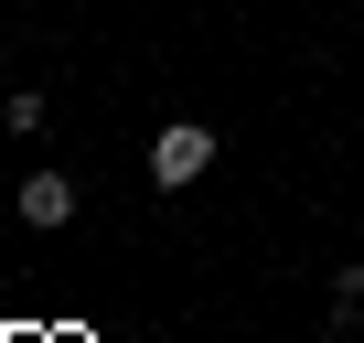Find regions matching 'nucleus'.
Wrapping results in <instances>:
<instances>
[{
    "label": "nucleus",
    "instance_id": "obj_1",
    "mask_svg": "<svg viewBox=\"0 0 364 343\" xmlns=\"http://www.w3.org/2000/svg\"><path fill=\"white\" fill-rule=\"evenodd\" d=\"M204 161H215V129L182 118V129H161V139H150V183H161V194H182V183H204Z\"/></svg>",
    "mask_w": 364,
    "mask_h": 343
},
{
    "label": "nucleus",
    "instance_id": "obj_2",
    "mask_svg": "<svg viewBox=\"0 0 364 343\" xmlns=\"http://www.w3.org/2000/svg\"><path fill=\"white\" fill-rule=\"evenodd\" d=\"M22 226H75V183L65 172H33L22 183Z\"/></svg>",
    "mask_w": 364,
    "mask_h": 343
},
{
    "label": "nucleus",
    "instance_id": "obj_3",
    "mask_svg": "<svg viewBox=\"0 0 364 343\" xmlns=\"http://www.w3.org/2000/svg\"><path fill=\"white\" fill-rule=\"evenodd\" d=\"M332 311H343V322H364V258H353V268L332 279Z\"/></svg>",
    "mask_w": 364,
    "mask_h": 343
}]
</instances>
